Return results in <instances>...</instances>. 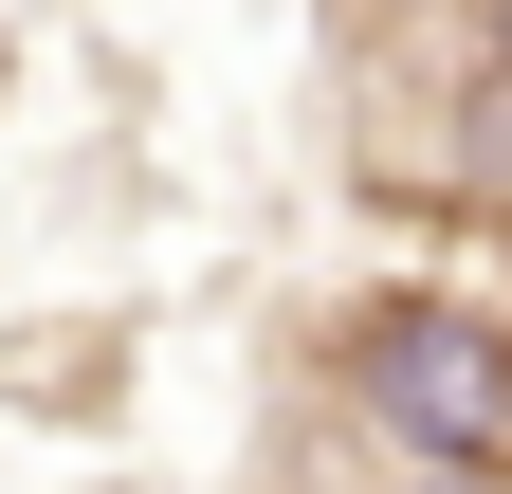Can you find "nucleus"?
I'll use <instances>...</instances> for the list:
<instances>
[{
  "instance_id": "obj_1",
  "label": "nucleus",
  "mask_w": 512,
  "mask_h": 494,
  "mask_svg": "<svg viewBox=\"0 0 512 494\" xmlns=\"http://www.w3.org/2000/svg\"><path fill=\"white\" fill-rule=\"evenodd\" d=\"M348 403L403 440L421 476L512 494V293H366L348 312Z\"/></svg>"
}]
</instances>
